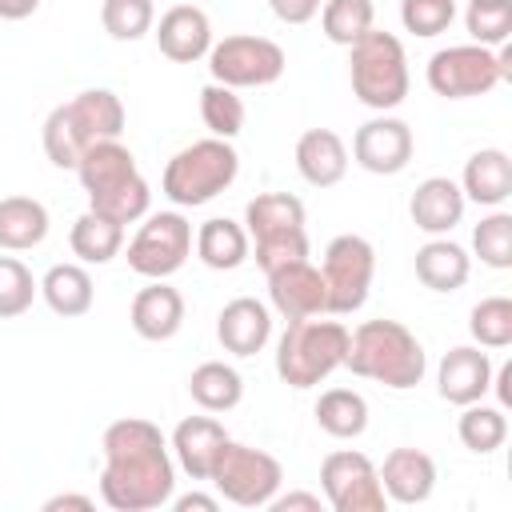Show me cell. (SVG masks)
I'll list each match as a JSON object with an SVG mask.
<instances>
[{
  "instance_id": "obj_35",
  "label": "cell",
  "mask_w": 512,
  "mask_h": 512,
  "mask_svg": "<svg viewBox=\"0 0 512 512\" xmlns=\"http://www.w3.org/2000/svg\"><path fill=\"white\" fill-rule=\"evenodd\" d=\"M244 100L236 96V88H228V84H204L200 88V120H204V128L212 132V136H220V140H236L240 132H244Z\"/></svg>"
},
{
  "instance_id": "obj_23",
  "label": "cell",
  "mask_w": 512,
  "mask_h": 512,
  "mask_svg": "<svg viewBox=\"0 0 512 512\" xmlns=\"http://www.w3.org/2000/svg\"><path fill=\"white\" fill-rule=\"evenodd\" d=\"M228 444V432L216 416H184L176 428H172V456L176 464L192 476V480H208L220 448Z\"/></svg>"
},
{
  "instance_id": "obj_32",
  "label": "cell",
  "mask_w": 512,
  "mask_h": 512,
  "mask_svg": "<svg viewBox=\"0 0 512 512\" xmlns=\"http://www.w3.org/2000/svg\"><path fill=\"white\" fill-rule=\"evenodd\" d=\"M316 424L332 440H356L368 428V400L356 388H328L316 400Z\"/></svg>"
},
{
  "instance_id": "obj_14",
  "label": "cell",
  "mask_w": 512,
  "mask_h": 512,
  "mask_svg": "<svg viewBox=\"0 0 512 512\" xmlns=\"http://www.w3.org/2000/svg\"><path fill=\"white\" fill-rule=\"evenodd\" d=\"M320 488L332 512H384L388 508L376 464L356 448H336L320 460Z\"/></svg>"
},
{
  "instance_id": "obj_20",
  "label": "cell",
  "mask_w": 512,
  "mask_h": 512,
  "mask_svg": "<svg viewBox=\"0 0 512 512\" xmlns=\"http://www.w3.org/2000/svg\"><path fill=\"white\" fill-rule=\"evenodd\" d=\"M128 320H132V332L140 340H172L180 328H184V296L168 284V280H148L136 296H132V308H128Z\"/></svg>"
},
{
  "instance_id": "obj_36",
  "label": "cell",
  "mask_w": 512,
  "mask_h": 512,
  "mask_svg": "<svg viewBox=\"0 0 512 512\" xmlns=\"http://www.w3.org/2000/svg\"><path fill=\"white\" fill-rule=\"evenodd\" d=\"M100 24L112 40L120 44H132L140 36L152 32L156 24V4L152 0H104L100 4Z\"/></svg>"
},
{
  "instance_id": "obj_13",
  "label": "cell",
  "mask_w": 512,
  "mask_h": 512,
  "mask_svg": "<svg viewBox=\"0 0 512 512\" xmlns=\"http://www.w3.org/2000/svg\"><path fill=\"white\" fill-rule=\"evenodd\" d=\"M192 256V224L184 212H152L128 240V268L144 280L176 276Z\"/></svg>"
},
{
  "instance_id": "obj_8",
  "label": "cell",
  "mask_w": 512,
  "mask_h": 512,
  "mask_svg": "<svg viewBox=\"0 0 512 512\" xmlns=\"http://www.w3.org/2000/svg\"><path fill=\"white\" fill-rule=\"evenodd\" d=\"M244 232H248V252L264 272L304 260L308 256V228H304V200L288 192H260L244 208Z\"/></svg>"
},
{
  "instance_id": "obj_44",
  "label": "cell",
  "mask_w": 512,
  "mask_h": 512,
  "mask_svg": "<svg viewBox=\"0 0 512 512\" xmlns=\"http://www.w3.org/2000/svg\"><path fill=\"white\" fill-rule=\"evenodd\" d=\"M60 508L92 512V508H96V500H92V496H80V492H60V496H48V500H44V512H60Z\"/></svg>"
},
{
  "instance_id": "obj_29",
  "label": "cell",
  "mask_w": 512,
  "mask_h": 512,
  "mask_svg": "<svg viewBox=\"0 0 512 512\" xmlns=\"http://www.w3.org/2000/svg\"><path fill=\"white\" fill-rule=\"evenodd\" d=\"M188 396L200 412H232L244 400V376L224 360H204L188 376Z\"/></svg>"
},
{
  "instance_id": "obj_17",
  "label": "cell",
  "mask_w": 512,
  "mask_h": 512,
  "mask_svg": "<svg viewBox=\"0 0 512 512\" xmlns=\"http://www.w3.org/2000/svg\"><path fill=\"white\" fill-rule=\"evenodd\" d=\"M436 392L440 400L464 408L476 404L492 392V360L480 344H456L444 352L440 368H436Z\"/></svg>"
},
{
  "instance_id": "obj_12",
  "label": "cell",
  "mask_w": 512,
  "mask_h": 512,
  "mask_svg": "<svg viewBox=\"0 0 512 512\" xmlns=\"http://www.w3.org/2000/svg\"><path fill=\"white\" fill-rule=\"evenodd\" d=\"M320 276H324V292H328V316L360 312L364 300H368L372 276H376V248H372V240H364L356 232H344V236L328 240Z\"/></svg>"
},
{
  "instance_id": "obj_39",
  "label": "cell",
  "mask_w": 512,
  "mask_h": 512,
  "mask_svg": "<svg viewBox=\"0 0 512 512\" xmlns=\"http://www.w3.org/2000/svg\"><path fill=\"white\" fill-rule=\"evenodd\" d=\"M472 252L480 256V264L504 272L512 268V216L508 212H488L476 228H472Z\"/></svg>"
},
{
  "instance_id": "obj_42",
  "label": "cell",
  "mask_w": 512,
  "mask_h": 512,
  "mask_svg": "<svg viewBox=\"0 0 512 512\" xmlns=\"http://www.w3.org/2000/svg\"><path fill=\"white\" fill-rule=\"evenodd\" d=\"M268 508L272 512H320L324 508V500L316 496V492H276L272 500H268Z\"/></svg>"
},
{
  "instance_id": "obj_45",
  "label": "cell",
  "mask_w": 512,
  "mask_h": 512,
  "mask_svg": "<svg viewBox=\"0 0 512 512\" xmlns=\"http://www.w3.org/2000/svg\"><path fill=\"white\" fill-rule=\"evenodd\" d=\"M40 0H0V20H28Z\"/></svg>"
},
{
  "instance_id": "obj_31",
  "label": "cell",
  "mask_w": 512,
  "mask_h": 512,
  "mask_svg": "<svg viewBox=\"0 0 512 512\" xmlns=\"http://www.w3.org/2000/svg\"><path fill=\"white\" fill-rule=\"evenodd\" d=\"M68 244H72V256L80 264H108L120 256L124 248V224L100 216V212H80L68 228Z\"/></svg>"
},
{
  "instance_id": "obj_33",
  "label": "cell",
  "mask_w": 512,
  "mask_h": 512,
  "mask_svg": "<svg viewBox=\"0 0 512 512\" xmlns=\"http://www.w3.org/2000/svg\"><path fill=\"white\" fill-rule=\"evenodd\" d=\"M456 436H460V444L468 452L488 456L508 440V416H504L500 404H484V400L464 404V412L456 420Z\"/></svg>"
},
{
  "instance_id": "obj_28",
  "label": "cell",
  "mask_w": 512,
  "mask_h": 512,
  "mask_svg": "<svg viewBox=\"0 0 512 512\" xmlns=\"http://www.w3.org/2000/svg\"><path fill=\"white\" fill-rule=\"evenodd\" d=\"M48 208L36 196H4L0 200V248L28 252L40 248L48 236Z\"/></svg>"
},
{
  "instance_id": "obj_10",
  "label": "cell",
  "mask_w": 512,
  "mask_h": 512,
  "mask_svg": "<svg viewBox=\"0 0 512 512\" xmlns=\"http://www.w3.org/2000/svg\"><path fill=\"white\" fill-rule=\"evenodd\" d=\"M208 484L236 508H268V500L284 484V468L272 452L228 436V444L220 448V456L208 472Z\"/></svg>"
},
{
  "instance_id": "obj_40",
  "label": "cell",
  "mask_w": 512,
  "mask_h": 512,
  "mask_svg": "<svg viewBox=\"0 0 512 512\" xmlns=\"http://www.w3.org/2000/svg\"><path fill=\"white\" fill-rule=\"evenodd\" d=\"M36 292H40V280L28 272V264L16 256H0V320L24 316Z\"/></svg>"
},
{
  "instance_id": "obj_19",
  "label": "cell",
  "mask_w": 512,
  "mask_h": 512,
  "mask_svg": "<svg viewBox=\"0 0 512 512\" xmlns=\"http://www.w3.org/2000/svg\"><path fill=\"white\" fill-rule=\"evenodd\" d=\"M216 340L232 356H256L272 340V308L256 296H236L216 316Z\"/></svg>"
},
{
  "instance_id": "obj_22",
  "label": "cell",
  "mask_w": 512,
  "mask_h": 512,
  "mask_svg": "<svg viewBox=\"0 0 512 512\" xmlns=\"http://www.w3.org/2000/svg\"><path fill=\"white\" fill-rule=\"evenodd\" d=\"M464 192H460V184L456 180H448V176H428V180H420L416 184V192H412V200H408V216H412V224L420 228V232H428V236H448L460 220H464Z\"/></svg>"
},
{
  "instance_id": "obj_43",
  "label": "cell",
  "mask_w": 512,
  "mask_h": 512,
  "mask_svg": "<svg viewBox=\"0 0 512 512\" xmlns=\"http://www.w3.org/2000/svg\"><path fill=\"white\" fill-rule=\"evenodd\" d=\"M176 512H216L220 508V496H204V492H188V496H172L168 500Z\"/></svg>"
},
{
  "instance_id": "obj_41",
  "label": "cell",
  "mask_w": 512,
  "mask_h": 512,
  "mask_svg": "<svg viewBox=\"0 0 512 512\" xmlns=\"http://www.w3.org/2000/svg\"><path fill=\"white\" fill-rule=\"evenodd\" d=\"M268 8L284 24H308L320 12V0H268Z\"/></svg>"
},
{
  "instance_id": "obj_38",
  "label": "cell",
  "mask_w": 512,
  "mask_h": 512,
  "mask_svg": "<svg viewBox=\"0 0 512 512\" xmlns=\"http://www.w3.org/2000/svg\"><path fill=\"white\" fill-rule=\"evenodd\" d=\"M468 332L480 348H508L512 344V300L508 296H484L468 312Z\"/></svg>"
},
{
  "instance_id": "obj_24",
  "label": "cell",
  "mask_w": 512,
  "mask_h": 512,
  "mask_svg": "<svg viewBox=\"0 0 512 512\" xmlns=\"http://www.w3.org/2000/svg\"><path fill=\"white\" fill-rule=\"evenodd\" d=\"M296 172L312 188H332L348 176V144L332 128H308L296 140Z\"/></svg>"
},
{
  "instance_id": "obj_27",
  "label": "cell",
  "mask_w": 512,
  "mask_h": 512,
  "mask_svg": "<svg viewBox=\"0 0 512 512\" xmlns=\"http://www.w3.org/2000/svg\"><path fill=\"white\" fill-rule=\"evenodd\" d=\"M40 296L44 304L64 316V320H76L84 312H92V300H96V284L88 276L84 264H52L40 280Z\"/></svg>"
},
{
  "instance_id": "obj_37",
  "label": "cell",
  "mask_w": 512,
  "mask_h": 512,
  "mask_svg": "<svg viewBox=\"0 0 512 512\" xmlns=\"http://www.w3.org/2000/svg\"><path fill=\"white\" fill-rule=\"evenodd\" d=\"M464 28H468L472 44H484V48L508 44V36H512V0H468Z\"/></svg>"
},
{
  "instance_id": "obj_25",
  "label": "cell",
  "mask_w": 512,
  "mask_h": 512,
  "mask_svg": "<svg viewBox=\"0 0 512 512\" xmlns=\"http://www.w3.org/2000/svg\"><path fill=\"white\" fill-rule=\"evenodd\" d=\"M460 192L464 200L480 208H500L512 196V160L504 148H480L464 160L460 172Z\"/></svg>"
},
{
  "instance_id": "obj_3",
  "label": "cell",
  "mask_w": 512,
  "mask_h": 512,
  "mask_svg": "<svg viewBox=\"0 0 512 512\" xmlns=\"http://www.w3.org/2000/svg\"><path fill=\"white\" fill-rule=\"evenodd\" d=\"M124 120H128L124 104L112 88H84L48 112L44 132H40L44 156L56 168H76L84 148H92L96 140H120Z\"/></svg>"
},
{
  "instance_id": "obj_30",
  "label": "cell",
  "mask_w": 512,
  "mask_h": 512,
  "mask_svg": "<svg viewBox=\"0 0 512 512\" xmlns=\"http://www.w3.org/2000/svg\"><path fill=\"white\" fill-rule=\"evenodd\" d=\"M248 232L244 224L228 220V216H212L196 228V256L212 268V272H232L248 260Z\"/></svg>"
},
{
  "instance_id": "obj_2",
  "label": "cell",
  "mask_w": 512,
  "mask_h": 512,
  "mask_svg": "<svg viewBox=\"0 0 512 512\" xmlns=\"http://www.w3.org/2000/svg\"><path fill=\"white\" fill-rule=\"evenodd\" d=\"M88 192V208L116 220V224H136L148 216L152 204V188L136 168L132 148H124L120 140H96L92 148H84V156L72 168Z\"/></svg>"
},
{
  "instance_id": "obj_6",
  "label": "cell",
  "mask_w": 512,
  "mask_h": 512,
  "mask_svg": "<svg viewBox=\"0 0 512 512\" xmlns=\"http://www.w3.org/2000/svg\"><path fill=\"white\" fill-rule=\"evenodd\" d=\"M240 176V152L232 148V140L220 136H204L192 140L188 148H180L160 176V192L176 204V208H200L208 200H216L220 192H228Z\"/></svg>"
},
{
  "instance_id": "obj_9",
  "label": "cell",
  "mask_w": 512,
  "mask_h": 512,
  "mask_svg": "<svg viewBox=\"0 0 512 512\" xmlns=\"http://www.w3.org/2000/svg\"><path fill=\"white\" fill-rule=\"evenodd\" d=\"M424 80L444 100H472L488 96L496 84L512 80V48H484V44H448L428 56Z\"/></svg>"
},
{
  "instance_id": "obj_7",
  "label": "cell",
  "mask_w": 512,
  "mask_h": 512,
  "mask_svg": "<svg viewBox=\"0 0 512 512\" xmlns=\"http://www.w3.org/2000/svg\"><path fill=\"white\" fill-rule=\"evenodd\" d=\"M348 80L352 96L372 112H392L408 100V52L400 36L372 28L348 48Z\"/></svg>"
},
{
  "instance_id": "obj_11",
  "label": "cell",
  "mask_w": 512,
  "mask_h": 512,
  "mask_svg": "<svg viewBox=\"0 0 512 512\" xmlns=\"http://www.w3.org/2000/svg\"><path fill=\"white\" fill-rule=\"evenodd\" d=\"M288 68V56L276 40L268 36H248V32H236V36H224V40H212L208 48V72L216 84H228V88H268L284 76Z\"/></svg>"
},
{
  "instance_id": "obj_15",
  "label": "cell",
  "mask_w": 512,
  "mask_h": 512,
  "mask_svg": "<svg viewBox=\"0 0 512 512\" xmlns=\"http://www.w3.org/2000/svg\"><path fill=\"white\" fill-rule=\"evenodd\" d=\"M412 148H416L412 128L392 112H380V116L364 120L356 128V136H352V160L372 176L404 172L408 160H412Z\"/></svg>"
},
{
  "instance_id": "obj_1",
  "label": "cell",
  "mask_w": 512,
  "mask_h": 512,
  "mask_svg": "<svg viewBox=\"0 0 512 512\" xmlns=\"http://www.w3.org/2000/svg\"><path fill=\"white\" fill-rule=\"evenodd\" d=\"M100 500L112 512H152L176 492V460L164 432L144 416H120L100 436Z\"/></svg>"
},
{
  "instance_id": "obj_18",
  "label": "cell",
  "mask_w": 512,
  "mask_h": 512,
  "mask_svg": "<svg viewBox=\"0 0 512 512\" xmlns=\"http://www.w3.org/2000/svg\"><path fill=\"white\" fill-rule=\"evenodd\" d=\"M156 48L172 60V64H196L208 56L212 48V20L204 8L196 4H172L156 24H152Z\"/></svg>"
},
{
  "instance_id": "obj_21",
  "label": "cell",
  "mask_w": 512,
  "mask_h": 512,
  "mask_svg": "<svg viewBox=\"0 0 512 512\" xmlns=\"http://www.w3.org/2000/svg\"><path fill=\"white\" fill-rule=\"evenodd\" d=\"M376 472L392 504H424L436 488V460L420 448H392Z\"/></svg>"
},
{
  "instance_id": "obj_5",
  "label": "cell",
  "mask_w": 512,
  "mask_h": 512,
  "mask_svg": "<svg viewBox=\"0 0 512 512\" xmlns=\"http://www.w3.org/2000/svg\"><path fill=\"white\" fill-rule=\"evenodd\" d=\"M348 356V328L340 320H320V316H300L288 320V328L276 340V376L304 392L324 384L336 368H344Z\"/></svg>"
},
{
  "instance_id": "obj_4",
  "label": "cell",
  "mask_w": 512,
  "mask_h": 512,
  "mask_svg": "<svg viewBox=\"0 0 512 512\" xmlns=\"http://www.w3.org/2000/svg\"><path fill=\"white\" fill-rule=\"evenodd\" d=\"M344 368L352 376H364V380L404 392L424 380L428 356H424V344L416 340V332L404 328L400 320H364L356 332H348Z\"/></svg>"
},
{
  "instance_id": "obj_26",
  "label": "cell",
  "mask_w": 512,
  "mask_h": 512,
  "mask_svg": "<svg viewBox=\"0 0 512 512\" xmlns=\"http://www.w3.org/2000/svg\"><path fill=\"white\" fill-rule=\"evenodd\" d=\"M472 276V256L448 240V236H432L428 244L416 248V280L432 292H456L464 288Z\"/></svg>"
},
{
  "instance_id": "obj_34",
  "label": "cell",
  "mask_w": 512,
  "mask_h": 512,
  "mask_svg": "<svg viewBox=\"0 0 512 512\" xmlns=\"http://www.w3.org/2000/svg\"><path fill=\"white\" fill-rule=\"evenodd\" d=\"M320 28L332 44L352 48L364 32L376 28V4L372 0H324L320 4Z\"/></svg>"
},
{
  "instance_id": "obj_16",
  "label": "cell",
  "mask_w": 512,
  "mask_h": 512,
  "mask_svg": "<svg viewBox=\"0 0 512 512\" xmlns=\"http://www.w3.org/2000/svg\"><path fill=\"white\" fill-rule=\"evenodd\" d=\"M268 276V300L284 320H300V316H328V292H324V276L320 268L304 260H288Z\"/></svg>"
}]
</instances>
